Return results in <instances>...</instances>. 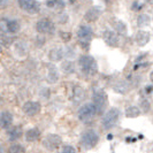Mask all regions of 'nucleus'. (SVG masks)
I'll return each instance as SVG.
<instances>
[{"label": "nucleus", "mask_w": 153, "mask_h": 153, "mask_svg": "<svg viewBox=\"0 0 153 153\" xmlns=\"http://www.w3.org/2000/svg\"><path fill=\"white\" fill-rule=\"evenodd\" d=\"M8 2H9V0H0V7H5V6H7Z\"/></svg>", "instance_id": "7c9ffc66"}, {"label": "nucleus", "mask_w": 153, "mask_h": 153, "mask_svg": "<svg viewBox=\"0 0 153 153\" xmlns=\"http://www.w3.org/2000/svg\"><path fill=\"white\" fill-rule=\"evenodd\" d=\"M85 98V91L82 86L75 85L71 91V100L74 104H81Z\"/></svg>", "instance_id": "dca6fc26"}, {"label": "nucleus", "mask_w": 153, "mask_h": 153, "mask_svg": "<svg viewBox=\"0 0 153 153\" xmlns=\"http://www.w3.org/2000/svg\"><path fill=\"white\" fill-rule=\"evenodd\" d=\"M150 23H151V17H150V15L145 14V13L139 14V15L137 16V19H136V24H137L139 28L147 27Z\"/></svg>", "instance_id": "4be33fe9"}, {"label": "nucleus", "mask_w": 153, "mask_h": 153, "mask_svg": "<svg viewBox=\"0 0 153 153\" xmlns=\"http://www.w3.org/2000/svg\"><path fill=\"white\" fill-rule=\"evenodd\" d=\"M69 2H70V4H74V2H75V1H76V0H68Z\"/></svg>", "instance_id": "f704fd0d"}, {"label": "nucleus", "mask_w": 153, "mask_h": 153, "mask_svg": "<svg viewBox=\"0 0 153 153\" xmlns=\"http://www.w3.org/2000/svg\"><path fill=\"white\" fill-rule=\"evenodd\" d=\"M78 66L81 71L86 76H94L98 73V63L91 55H81L78 59Z\"/></svg>", "instance_id": "f257e3e1"}, {"label": "nucleus", "mask_w": 153, "mask_h": 153, "mask_svg": "<svg viewBox=\"0 0 153 153\" xmlns=\"http://www.w3.org/2000/svg\"><path fill=\"white\" fill-rule=\"evenodd\" d=\"M102 39H104V42H105L108 46H111V47H117V46L120 45V36H119L114 30L107 29V30L104 31V33H102Z\"/></svg>", "instance_id": "9d476101"}, {"label": "nucleus", "mask_w": 153, "mask_h": 153, "mask_svg": "<svg viewBox=\"0 0 153 153\" xmlns=\"http://www.w3.org/2000/svg\"><path fill=\"white\" fill-rule=\"evenodd\" d=\"M7 153H25V149L21 144H12Z\"/></svg>", "instance_id": "393cba45"}, {"label": "nucleus", "mask_w": 153, "mask_h": 153, "mask_svg": "<svg viewBox=\"0 0 153 153\" xmlns=\"http://www.w3.org/2000/svg\"><path fill=\"white\" fill-rule=\"evenodd\" d=\"M62 68L65 70V73H67V74H73V73L75 71V65L71 61H66L62 65Z\"/></svg>", "instance_id": "a878e982"}, {"label": "nucleus", "mask_w": 153, "mask_h": 153, "mask_svg": "<svg viewBox=\"0 0 153 153\" xmlns=\"http://www.w3.org/2000/svg\"><path fill=\"white\" fill-rule=\"evenodd\" d=\"M0 53H1V46H0Z\"/></svg>", "instance_id": "c9c22d12"}, {"label": "nucleus", "mask_w": 153, "mask_h": 153, "mask_svg": "<svg viewBox=\"0 0 153 153\" xmlns=\"http://www.w3.org/2000/svg\"><path fill=\"white\" fill-rule=\"evenodd\" d=\"M127 81L129 82L131 88L134 89V88H138L140 85V83H142V77L139 76V75H132V74H130V75H128V77H127Z\"/></svg>", "instance_id": "b1692460"}, {"label": "nucleus", "mask_w": 153, "mask_h": 153, "mask_svg": "<svg viewBox=\"0 0 153 153\" xmlns=\"http://www.w3.org/2000/svg\"><path fill=\"white\" fill-rule=\"evenodd\" d=\"M14 121V117L13 114L8 111H4L0 113V128L1 129H10L12 128V124Z\"/></svg>", "instance_id": "4468645a"}, {"label": "nucleus", "mask_w": 153, "mask_h": 153, "mask_svg": "<svg viewBox=\"0 0 153 153\" xmlns=\"http://www.w3.org/2000/svg\"><path fill=\"white\" fill-rule=\"evenodd\" d=\"M0 153H4V147L0 145Z\"/></svg>", "instance_id": "72a5a7b5"}, {"label": "nucleus", "mask_w": 153, "mask_h": 153, "mask_svg": "<svg viewBox=\"0 0 153 153\" xmlns=\"http://www.w3.org/2000/svg\"><path fill=\"white\" fill-rule=\"evenodd\" d=\"M97 115V111L93 106L92 102H88V104H84L83 106H81L78 112H77V117L79 121L82 122H90L92 119Z\"/></svg>", "instance_id": "423d86ee"}, {"label": "nucleus", "mask_w": 153, "mask_h": 153, "mask_svg": "<svg viewBox=\"0 0 153 153\" xmlns=\"http://www.w3.org/2000/svg\"><path fill=\"white\" fill-rule=\"evenodd\" d=\"M144 93L145 94H151V93H153V84L146 85L145 88H144Z\"/></svg>", "instance_id": "c85d7f7f"}, {"label": "nucleus", "mask_w": 153, "mask_h": 153, "mask_svg": "<svg viewBox=\"0 0 153 153\" xmlns=\"http://www.w3.org/2000/svg\"><path fill=\"white\" fill-rule=\"evenodd\" d=\"M24 137H25L27 142H36L40 137V130L38 128H31V129L25 131Z\"/></svg>", "instance_id": "6ab92c4d"}, {"label": "nucleus", "mask_w": 153, "mask_h": 153, "mask_svg": "<svg viewBox=\"0 0 153 153\" xmlns=\"http://www.w3.org/2000/svg\"><path fill=\"white\" fill-rule=\"evenodd\" d=\"M37 31L40 33H47V35H53L54 31H55V25L54 23L50 20V19H40L38 22H37Z\"/></svg>", "instance_id": "6e6552de"}, {"label": "nucleus", "mask_w": 153, "mask_h": 153, "mask_svg": "<svg viewBox=\"0 0 153 153\" xmlns=\"http://www.w3.org/2000/svg\"><path fill=\"white\" fill-rule=\"evenodd\" d=\"M132 89L131 85L127 79H119L117 82H115L113 85V90L119 94H127L129 93L130 90Z\"/></svg>", "instance_id": "2eb2a0df"}, {"label": "nucleus", "mask_w": 153, "mask_h": 153, "mask_svg": "<svg viewBox=\"0 0 153 153\" xmlns=\"http://www.w3.org/2000/svg\"><path fill=\"white\" fill-rule=\"evenodd\" d=\"M22 109H23V112L28 115V116H35V115H37L39 112H40V109H42V105L39 104L38 101H32V100H29V101L24 102Z\"/></svg>", "instance_id": "f8f14e48"}, {"label": "nucleus", "mask_w": 153, "mask_h": 153, "mask_svg": "<svg viewBox=\"0 0 153 153\" xmlns=\"http://www.w3.org/2000/svg\"><path fill=\"white\" fill-rule=\"evenodd\" d=\"M120 116H121V112L120 109L116 107L109 108L107 112L104 114L102 119H101V126L105 130H111L120 121Z\"/></svg>", "instance_id": "7ed1b4c3"}, {"label": "nucleus", "mask_w": 153, "mask_h": 153, "mask_svg": "<svg viewBox=\"0 0 153 153\" xmlns=\"http://www.w3.org/2000/svg\"><path fill=\"white\" fill-rule=\"evenodd\" d=\"M138 107L142 111V113L144 114H147L151 112V108H152V105H151V101L147 99L146 97H142L139 101H138Z\"/></svg>", "instance_id": "aec40b11"}, {"label": "nucleus", "mask_w": 153, "mask_h": 153, "mask_svg": "<svg viewBox=\"0 0 153 153\" xmlns=\"http://www.w3.org/2000/svg\"><path fill=\"white\" fill-rule=\"evenodd\" d=\"M134 40L138 46L143 47L151 40V35H150V32H147L145 30H138L134 35Z\"/></svg>", "instance_id": "ddd939ff"}, {"label": "nucleus", "mask_w": 153, "mask_h": 153, "mask_svg": "<svg viewBox=\"0 0 153 153\" xmlns=\"http://www.w3.org/2000/svg\"><path fill=\"white\" fill-rule=\"evenodd\" d=\"M150 81H151V83L153 84V71H151V74H150Z\"/></svg>", "instance_id": "2f4dec72"}, {"label": "nucleus", "mask_w": 153, "mask_h": 153, "mask_svg": "<svg viewBox=\"0 0 153 153\" xmlns=\"http://www.w3.org/2000/svg\"><path fill=\"white\" fill-rule=\"evenodd\" d=\"M19 6L30 14H36L40 10V4L37 0H19Z\"/></svg>", "instance_id": "1a4fd4ad"}, {"label": "nucleus", "mask_w": 153, "mask_h": 153, "mask_svg": "<svg viewBox=\"0 0 153 153\" xmlns=\"http://www.w3.org/2000/svg\"><path fill=\"white\" fill-rule=\"evenodd\" d=\"M140 114H142V111L136 105H129L124 109V115L128 119H135V117L140 116Z\"/></svg>", "instance_id": "a211bd4d"}, {"label": "nucleus", "mask_w": 153, "mask_h": 153, "mask_svg": "<svg viewBox=\"0 0 153 153\" xmlns=\"http://www.w3.org/2000/svg\"><path fill=\"white\" fill-rule=\"evenodd\" d=\"M113 27H114V31L117 35H127L128 29H127V25H126L124 22L117 20V21H115V22L113 23Z\"/></svg>", "instance_id": "5701e85b"}, {"label": "nucleus", "mask_w": 153, "mask_h": 153, "mask_svg": "<svg viewBox=\"0 0 153 153\" xmlns=\"http://www.w3.org/2000/svg\"><path fill=\"white\" fill-rule=\"evenodd\" d=\"M47 5L51 6V7H58V8H62L65 6V4H63L62 0H48L47 1Z\"/></svg>", "instance_id": "bb28decb"}, {"label": "nucleus", "mask_w": 153, "mask_h": 153, "mask_svg": "<svg viewBox=\"0 0 153 153\" xmlns=\"http://www.w3.org/2000/svg\"><path fill=\"white\" fill-rule=\"evenodd\" d=\"M138 4H139V2H137V1L134 2V5H132V9H134V10H139L140 8L143 7V5H138Z\"/></svg>", "instance_id": "c756f323"}, {"label": "nucleus", "mask_w": 153, "mask_h": 153, "mask_svg": "<svg viewBox=\"0 0 153 153\" xmlns=\"http://www.w3.org/2000/svg\"><path fill=\"white\" fill-rule=\"evenodd\" d=\"M62 144V138L56 134H50L43 139V145L50 151L58 150Z\"/></svg>", "instance_id": "0eeeda50"}, {"label": "nucleus", "mask_w": 153, "mask_h": 153, "mask_svg": "<svg viewBox=\"0 0 153 153\" xmlns=\"http://www.w3.org/2000/svg\"><path fill=\"white\" fill-rule=\"evenodd\" d=\"M92 104L97 111V115L105 114V109L107 107L108 99H107V94L106 92L104 91L102 89H94L92 92Z\"/></svg>", "instance_id": "f03ea898"}, {"label": "nucleus", "mask_w": 153, "mask_h": 153, "mask_svg": "<svg viewBox=\"0 0 153 153\" xmlns=\"http://www.w3.org/2000/svg\"><path fill=\"white\" fill-rule=\"evenodd\" d=\"M0 29L4 32H9V33H15L20 29V25L16 20H10V19H4L0 21Z\"/></svg>", "instance_id": "9b49d317"}, {"label": "nucleus", "mask_w": 153, "mask_h": 153, "mask_svg": "<svg viewBox=\"0 0 153 153\" xmlns=\"http://www.w3.org/2000/svg\"><path fill=\"white\" fill-rule=\"evenodd\" d=\"M112 138H113V136H112V135H111V134H109V135H108V136H107V139H109V140H111V139H112Z\"/></svg>", "instance_id": "473e14b6"}, {"label": "nucleus", "mask_w": 153, "mask_h": 153, "mask_svg": "<svg viewBox=\"0 0 153 153\" xmlns=\"http://www.w3.org/2000/svg\"><path fill=\"white\" fill-rule=\"evenodd\" d=\"M99 143V135L98 132L93 129L84 130L79 138V144L85 150H91Z\"/></svg>", "instance_id": "20e7f679"}, {"label": "nucleus", "mask_w": 153, "mask_h": 153, "mask_svg": "<svg viewBox=\"0 0 153 153\" xmlns=\"http://www.w3.org/2000/svg\"><path fill=\"white\" fill-rule=\"evenodd\" d=\"M100 15H101V9L99 7H92L86 12L84 17L88 22H94L99 19Z\"/></svg>", "instance_id": "f3484780"}, {"label": "nucleus", "mask_w": 153, "mask_h": 153, "mask_svg": "<svg viewBox=\"0 0 153 153\" xmlns=\"http://www.w3.org/2000/svg\"><path fill=\"white\" fill-rule=\"evenodd\" d=\"M60 153H77L76 150H75V147L71 145H65L62 147L61 152Z\"/></svg>", "instance_id": "cd10ccee"}, {"label": "nucleus", "mask_w": 153, "mask_h": 153, "mask_svg": "<svg viewBox=\"0 0 153 153\" xmlns=\"http://www.w3.org/2000/svg\"><path fill=\"white\" fill-rule=\"evenodd\" d=\"M92 36H93V31H92L91 27L86 25V24H82L79 25L78 30H77V38H78V43L79 45L84 48H88L90 43H91Z\"/></svg>", "instance_id": "39448f33"}, {"label": "nucleus", "mask_w": 153, "mask_h": 153, "mask_svg": "<svg viewBox=\"0 0 153 153\" xmlns=\"http://www.w3.org/2000/svg\"><path fill=\"white\" fill-rule=\"evenodd\" d=\"M7 136L10 142L17 140L19 138H21V136H22V130H21L20 127H12L10 129L7 130Z\"/></svg>", "instance_id": "412c9836"}]
</instances>
